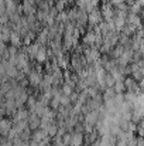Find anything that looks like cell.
Returning <instances> with one entry per match:
<instances>
[{
	"label": "cell",
	"mask_w": 144,
	"mask_h": 146,
	"mask_svg": "<svg viewBox=\"0 0 144 146\" xmlns=\"http://www.w3.org/2000/svg\"><path fill=\"white\" fill-rule=\"evenodd\" d=\"M97 121H99V111H89L86 113V118H85V126L92 128Z\"/></svg>",
	"instance_id": "6da1fadb"
},
{
	"label": "cell",
	"mask_w": 144,
	"mask_h": 146,
	"mask_svg": "<svg viewBox=\"0 0 144 146\" xmlns=\"http://www.w3.org/2000/svg\"><path fill=\"white\" fill-rule=\"evenodd\" d=\"M82 143H84V135L81 132H75L71 135V142H69L71 146H82Z\"/></svg>",
	"instance_id": "7a4b0ae2"
},
{
	"label": "cell",
	"mask_w": 144,
	"mask_h": 146,
	"mask_svg": "<svg viewBox=\"0 0 144 146\" xmlns=\"http://www.w3.org/2000/svg\"><path fill=\"white\" fill-rule=\"evenodd\" d=\"M100 14H103V17L106 19V21H109V20H113V14H114V11H113V9L110 7V4H103Z\"/></svg>",
	"instance_id": "3957f363"
},
{
	"label": "cell",
	"mask_w": 144,
	"mask_h": 146,
	"mask_svg": "<svg viewBox=\"0 0 144 146\" xmlns=\"http://www.w3.org/2000/svg\"><path fill=\"white\" fill-rule=\"evenodd\" d=\"M100 19H102V14H100V11L99 10H92L89 14H88V21L91 23V24H99V21H100Z\"/></svg>",
	"instance_id": "277c9868"
},
{
	"label": "cell",
	"mask_w": 144,
	"mask_h": 146,
	"mask_svg": "<svg viewBox=\"0 0 144 146\" xmlns=\"http://www.w3.org/2000/svg\"><path fill=\"white\" fill-rule=\"evenodd\" d=\"M11 129V122L7 119H1L0 121V133L1 135H7Z\"/></svg>",
	"instance_id": "5b68a950"
},
{
	"label": "cell",
	"mask_w": 144,
	"mask_h": 146,
	"mask_svg": "<svg viewBox=\"0 0 144 146\" xmlns=\"http://www.w3.org/2000/svg\"><path fill=\"white\" fill-rule=\"evenodd\" d=\"M41 81H43V78H41L40 72H31V74H30V84H31L33 87L41 85Z\"/></svg>",
	"instance_id": "8992f818"
},
{
	"label": "cell",
	"mask_w": 144,
	"mask_h": 146,
	"mask_svg": "<svg viewBox=\"0 0 144 146\" xmlns=\"http://www.w3.org/2000/svg\"><path fill=\"white\" fill-rule=\"evenodd\" d=\"M27 125H30V128L31 129H36V128H38L40 126V118L37 116V115H31L30 118H28V121H27Z\"/></svg>",
	"instance_id": "52a82bcc"
},
{
	"label": "cell",
	"mask_w": 144,
	"mask_h": 146,
	"mask_svg": "<svg viewBox=\"0 0 144 146\" xmlns=\"http://www.w3.org/2000/svg\"><path fill=\"white\" fill-rule=\"evenodd\" d=\"M45 131V133H47V136H55L57 135V132H58V128H57V123H54V122H51L49 125H48L47 128L44 129Z\"/></svg>",
	"instance_id": "ba28073f"
},
{
	"label": "cell",
	"mask_w": 144,
	"mask_h": 146,
	"mask_svg": "<svg viewBox=\"0 0 144 146\" xmlns=\"http://www.w3.org/2000/svg\"><path fill=\"white\" fill-rule=\"evenodd\" d=\"M47 138V133H45V131H37L36 133H34V136H33V142H36V143H40V142H43L44 139Z\"/></svg>",
	"instance_id": "9c48e42d"
},
{
	"label": "cell",
	"mask_w": 144,
	"mask_h": 146,
	"mask_svg": "<svg viewBox=\"0 0 144 146\" xmlns=\"http://www.w3.org/2000/svg\"><path fill=\"white\" fill-rule=\"evenodd\" d=\"M36 58H37L38 62H44V61H47V51H45L44 47H40V50H38L37 54H36Z\"/></svg>",
	"instance_id": "30bf717a"
},
{
	"label": "cell",
	"mask_w": 144,
	"mask_h": 146,
	"mask_svg": "<svg viewBox=\"0 0 144 146\" xmlns=\"http://www.w3.org/2000/svg\"><path fill=\"white\" fill-rule=\"evenodd\" d=\"M27 116H28V112H27V111L20 109V111L17 112V115H16L14 121H16V122H20V121H27Z\"/></svg>",
	"instance_id": "8fae6325"
},
{
	"label": "cell",
	"mask_w": 144,
	"mask_h": 146,
	"mask_svg": "<svg viewBox=\"0 0 144 146\" xmlns=\"http://www.w3.org/2000/svg\"><path fill=\"white\" fill-rule=\"evenodd\" d=\"M95 37H96L95 31H89V33H86V34H85L84 41H85V43H88V44H93V43H95Z\"/></svg>",
	"instance_id": "7c38bea8"
},
{
	"label": "cell",
	"mask_w": 144,
	"mask_h": 146,
	"mask_svg": "<svg viewBox=\"0 0 144 146\" xmlns=\"http://www.w3.org/2000/svg\"><path fill=\"white\" fill-rule=\"evenodd\" d=\"M114 91H113V88H106V91H105V95H103V99H105V102H107V101H112L113 98H114Z\"/></svg>",
	"instance_id": "4fadbf2b"
},
{
	"label": "cell",
	"mask_w": 144,
	"mask_h": 146,
	"mask_svg": "<svg viewBox=\"0 0 144 146\" xmlns=\"http://www.w3.org/2000/svg\"><path fill=\"white\" fill-rule=\"evenodd\" d=\"M9 40L11 41V44H13V46H18V44L21 43L18 33H11V34H10V38H9Z\"/></svg>",
	"instance_id": "5bb4252c"
},
{
	"label": "cell",
	"mask_w": 144,
	"mask_h": 146,
	"mask_svg": "<svg viewBox=\"0 0 144 146\" xmlns=\"http://www.w3.org/2000/svg\"><path fill=\"white\" fill-rule=\"evenodd\" d=\"M124 90H126V88H124V84H123L122 81H120V82H114V85H113L114 94H122Z\"/></svg>",
	"instance_id": "9a60e30c"
},
{
	"label": "cell",
	"mask_w": 144,
	"mask_h": 146,
	"mask_svg": "<svg viewBox=\"0 0 144 146\" xmlns=\"http://www.w3.org/2000/svg\"><path fill=\"white\" fill-rule=\"evenodd\" d=\"M40 50V44H33V46H28V54L31 55V57H36V54H37V51Z\"/></svg>",
	"instance_id": "2e32d148"
},
{
	"label": "cell",
	"mask_w": 144,
	"mask_h": 146,
	"mask_svg": "<svg viewBox=\"0 0 144 146\" xmlns=\"http://www.w3.org/2000/svg\"><path fill=\"white\" fill-rule=\"evenodd\" d=\"M62 92H64V95H66V97H69V95H72V87H69V85H64L62 87Z\"/></svg>",
	"instance_id": "e0dca14e"
}]
</instances>
